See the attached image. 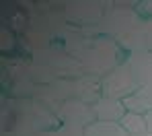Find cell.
Segmentation results:
<instances>
[{
    "label": "cell",
    "instance_id": "obj_1",
    "mask_svg": "<svg viewBox=\"0 0 152 136\" xmlns=\"http://www.w3.org/2000/svg\"><path fill=\"white\" fill-rule=\"evenodd\" d=\"M66 54H70L82 64L84 74H93L99 79L107 76L113 68H117V64H115L117 46L111 39H103V37L70 39L66 46Z\"/></svg>",
    "mask_w": 152,
    "mask_h": 136
},
{
    "label": "cell",
    "instance_id": "obj_2",
    "mask_svg": "<svg viewBox=\"0 0 152 136\" xmlns=\"http://www.w3.org/2000/svg\"><path fill=\"white\" fill-rule=\"evenodd\" d=\"M35 62H41L43 66H48L51 72L58 76V79H68V81H74L78 76L84 74V68L82 64L72 58L66 52H60V50H51V48H39L35 52Z\"/></svg>",
    "mask_w": 152,
    "mask_h": 136
},
{
    "label": "cell",
    "instance_id": "obj_3",
    "mask_svg": "<svg viewBox=\"0 0 152 136\" xmlns=\"http://www.w3.org/2000/svg\"><path fill=\"white\" fill-rule=\"evenodd\" d=\"M138 91H140V82L134 76L129 64H119L107 76H103V97L124 101L126 97L138 93Z\"/></svg>",
    "mask_w": 152,
    "mask_h": 136
},
{
    "label": "cell",
    "instance_id": "obj_4",
    "mask_svg": "<svg viewBox=\"0 0 152 136\" xmlns=\"http://www.w3.org/2000/svg\"><path fill=\"white\" fill-rule=\"evenodd\" d=\"M33 95H35V99L39 103H43L48 109H51L56 113L60 109V105H64L66 101L74 99V81L58 79V81L50 82V85L37 87Z\"/></svg>",
    "mask_w": 152,
    "mask_h": 136
},
{
    "label": "cell",
    "instance_id": "obj_5",
    "mask_svg": "<svg viewBox=\"0 0 152 136\" xmlns=\"http://www.w3.org/2000/svg\"><path fill=\"white\" fill-rule=\"evenodd\" d=\"M56 115H58L60 124L76 126V128H88L91 124L97 122L93 105H86V103H82L78 99H70L64 105H60V109L56 111Z\"/></svg>",
    "mask_w": 152,
    "mask_h": 136
},
{
    "label": "cell",
    "instance_id": "obj_6",
    "mask_svg": "<svg viewBox=\"0 0 152 136\" xmlns=\"http://www.w3.org/2000/svg\"><path fill=\"white\" fill-rule=\"evenodd\" d=\"M64 17L76 25H95L103 21L105 10L101 2L95 0H74L64 6Z\"/></svg>",
    "mask_w": 152,
    "mask_h": 136
},
{
    "label": "cell",
    "instance_id": "obj_7",
    "mask_svg": "<svg viewBox=\"0 0 152 136\" xmlns=\"http://www.w3.org/2000/svg\"><path fill=\"white\" fill-rule=\"evenodd\" d=\"M74 99L95 105L103 99V79L93 76V74H82L74 79Z\"/></svg>",
    "mask_w": 152,
    "mask_h": 136
},
{
    "label": "cell",
    "instance_id": "obj_8",
    "mask_svg": "<svg viewBox=\"0 0 152 136\" xmlns=\"http://www.w3.org/2000/svg\"><path fill=\"white\" fill-rule=\"evenodd\" d=\"M103 27L107 33L115 35V39L126 33L132 25H136L134 21V12L132 10H126V8H119V6H113V10H105V17H103Z\"/></svg>",
    "mask_w": 152,
    "mask_h": 136
},
{
    "label": "cell",
    "instance_id": "obj_9",
    "mask_svg": "<svg viewBox=\"0 0 152 136\" xmlns=\"http://www.w3.org/2000/svg\"><path fill=\"white\" fill-rule=\"evenodd\" d=\"M129 68L134 76L138 79L140 87H150L152 85V52H138L129 58Z\"/></svg>",
    "mask_w": 152,
    "mask_h": 136
},
{
    "label": "cell",
    "instance_id": "obj_10",
    "mask_svg": "<svg viewBox=\"0 0 152 136\" xmlns=\"http://www.w3.org/2000/svg\"><path fill=\"white\" fill-rule=\"evenodd\" d=\"M93 109L97 122H121V118L127 113L119 99H109V97H103L99 103L93 105Z\"/></svg>",
    "mask_w": 152,
    "mask_h": 136
},
{
    "label": "cell",
    "instance_id": "obj_11",
    "mask_svg": "<svg viewBox=\"0 0 152 136\" xmlns=\"http://www.w3.org/2000/svg\"><path fill=\"white\" fill-rule=\"evenodd\" d=\"M84 136H129L119 122H95L84 128Z\"/></svg>",
    "mask_w": 152,
    "mask_h": 136
},
{
    "label": "cell",
    "instance_id": "obj_12",
    "mask_svg": "<svg viewBox=\"0 0 152 136\" xmlns=\"http://www.w3.org/2000/svg\"><path fill=\"white\" fill-rule=\"evenodd\" d=\"M119 124L124 126V130H126L129 136H140V134H146V132H148V128H146V118L140 115V113H129V111H127L126 115L121 118Z\"/></svg>",
    "mask_w": 152,
    "mask_h": 136
},
{
    "label": "cell",
    "instance_id": "obj_13",
    "mask_svg": "<svg viewBox=\"0 0 152 136\" xmlns=\"http://www.w3.org/2000/svg\"><path fill=\"white\" fill-rule=\"evenodd\" d=\"M124 107H126V111H129V113H140V115H146L148 111H152V103L138 91V93H134V95H129V97H126L124 101Z\"/></svg>",
    "mask_w": 152,
    "mask_h": 136
},
{
    "label": "cell",
    "instance_id": "obj_14",
    "mask_svg": "<svg viewBox=\"0 0 152 136\" xmlns=\"http://www.w3.org/2000/svg\"><path fill=\"white\" fill-rule=\"evenodd\" d=\"M146 52H152V23L146 27Z\"/></svg>",
    "mask_w": 152,
    "mask_h": 136
},
{
    "label": "cell",
    "instance_id": "obj_15",
    "mask_svg": "<svg viewBox=\"0 0 152 136\" xmlns=\"http://www.w3.org/2000/svg\"><path fill=\"white\" fill-rule=\"evenodd\" d=\"M140 93H142V95L152 103V85H150V87H140Z\"/></svg>",
    "mask_w": 152,
    "mask_h": 136
},
{
    "label": "cell",
    "instance_id": "obj_16",
    "mask_svg": "<svg viewBox=\"0 0 152 136\" xmlns=\"http://www.w3.org/2000/svg\"><path fill=\"white\" fill-rule=\"evenodd\" d=\"M144 118H146V128H148V132L152 134V111H148Z\"/></svg>",
    "mask_w": 152,
    "mask_h": 136
},
{
    "label": "cell",
    "instance_id": "obj_17",
    "mask_svg": "<svg viewBox=\"0 0 152 136\" xmlns=\"http://www.w3.org/2000/svg\"><path fill=\"white\" fill-rule=\"evenodd\" d=\"M35 136H62L58 130H48V132H39V134H35Z\"/></svg>",
    "mask_w": 152,
    "mask_h": 136
},
{
    "label": "cell",
    "instance_id": "obj_18",
    "mask_svg": "<svg viewBox=\"0 0 152 136\" xmlns=\"http://www.w3.org/2000/svg\"><path fill=\"white\" fill-rule=\"evenodd\" d=\"M0 136H17V134H15V132H2Z\"/></svg>",
    "mask_w": 152,
    "mask_h": 136
},
{
    "label": "cell",
    "instance_id": "obj_19",
    "mask_svg": "<svg viewBox=\"0 0 152 136\" xmlns=\"http://www.w3.org/2000/svg\"><path fill=\"white\" fill-rule=\"evenodd\" d=\"M140 136H152V134H150V132H146V134H140Z\"/></svg>",
    "mask_w": 152,
    "mask_h": 136
},
{
    "label": "cell",
    "instance_id": "obj_20",
    "mask_svg": "<svg viewBox=\"0 0 152 136\" xmlns=\"http://www.w3.org/2000/svg\"><path fill=\"white\" fill-rule=\"evenodd\" d=\"M80 136H84V134H80Z\"/></svg>",
    "mask_w": 152,
    "mask_h": 136
}]
</instances>
